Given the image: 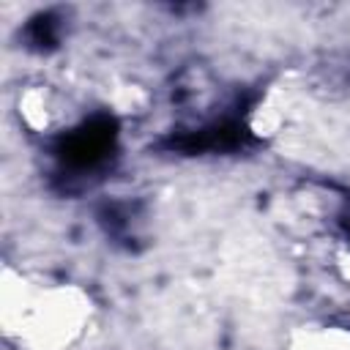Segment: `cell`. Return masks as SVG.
I'll return each mask as SVG.
<instances>
[{
    "mask_svg": "<svg viewBox=\"0 0 350 350\" xmlns=\"http://www.w3.org/2000/svg\"><path fill=\"white\" fill-rule=\"evenodd\" d=\"M347 235H350V224H347Z\"/></svg>",
    "mask_w": 350,
    "mask_h": 350,
    "instance_id": "cell-5",
    "label": "cell"
},
{
    "mask_svg": "<svg viewBox=\"0 0 350 350\" xmlns=\"http://www.w3.org/2000/svg\"><path fill=\"white\" fill-rule=\"evenodd\" d=\"M63 36V14L60 11H38L27 19V25L22 27V41L27 49L33 52H52L57 49Z\"/></svg>",
    "mask_w": 350,
    "mask_h": 350,
    "instance_id": "cell-3",
    "label": "cell"
},
{
    "mask_svg": "<svg viewBox=\"0 0 350 350\" xmlns=\"http://www.w3.org/2000/svg\"><path fill=\"white\" fill-rule=\"evenodd\" d=\"M257 145L260 139L243 120V112H235L197 129L170 131L156 142V150L175 156H208V153H243Z\"/></svg>",
    "mask_w": 350,
    "mask_h": 350,
    "instance_id": "cell-2",
    "label": "cell"
},
{
    "mask_svg": "<svg viewBox=\"0 0 350 350\" xmlns=\"http://www.w3.org/2000/svg\"><path fill=\"white\" fill-rule=\"evenodd\" d=\"M98 221L107 230V235H112L115 241H134V227H131V211L129 205L120 202H107L98 211Z\"/></svg>",
    "mask_w": 350,
    "mask_h": 350,
    "instance_id": "cell-4",
    "label": "cell"
},
{
    "mask_svg": "<svg viewBox=\"0 0 350 350\" xmlns=\"http://www.w3.org/2000/svg\"><path fill=\"white\" fill-rule=\"evenodd\" d=\"M118 120L107 112H96L63 131L52 142V156L66 178H85L101 172L118 150Z\"/></svg>",
    "mask_w": 350,
    "mask_h": 350,
    "instance_id": "cell-1",
    "label": "cell"
}]
</instances>
